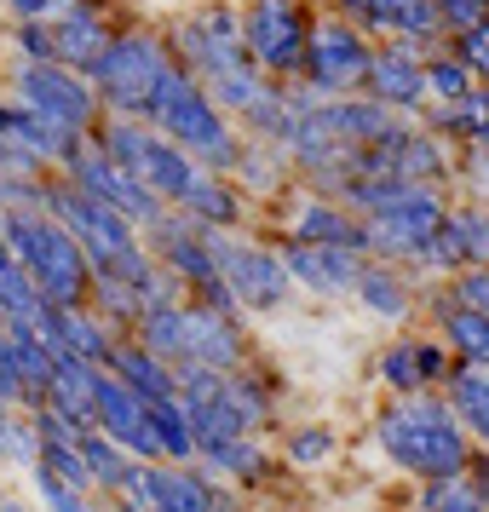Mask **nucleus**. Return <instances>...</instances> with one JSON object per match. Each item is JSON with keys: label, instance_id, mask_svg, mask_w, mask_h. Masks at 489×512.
Instances as JSON below:
<instances>
[{"label": "nucleus", "instance_id": "obj_15", "mask_svg": "<svg viewBox=\"0 0 489 512\" xmlns=\"http://www.w3.org/2000/svg\"><path fill=\"white\" fill-rule=\"evenodd\" d=\"M208 242H213L219 271L231 277L242 305H277L282 294H288V282H294L288 259H271L265 248H248V242H225V236H213V231H208Z\"/></svg>", "mask_w": 489, "mask_h": 512}, {"label": "nucleus", "instance_id": "obj_31", "mask_svg": "<svg viewBox=\"0 0 489 512\" xmlns=\"http://www.w3.org/2000/svg\"><path fill=\"white\" fill-rule=\"evenodd\" d=\"M75 443H81V455H87V466H93L98 484L116 489V484H121V472H127V461H121V443L110 438L104 426H98V432H93V426H81V438H75Z\"/></svg>", "mask_w": 489, "mask_h": 512}, {"label": "nucleus", "instance_id": "obj_1", "mask_svg": "<svg viewBox=\"0 0 489 512\" xmlns=\"http://www.w3.org/2000/svg\"><path fill=\"white\" fill-rule=\"evenodd\" d=\"M466 420L438 403V397H409V403H392L380 415V443L403 472L415 478H443V472H466Z\"/></svg>", "mask_w": 489, "mask_h": 512}, {"label": "nucleus", "instance_id": "obj_25", "mask_svg": "<svg viewBox=\"0 0 489 512\" xmlns=\"http://www.w3.org/2000/svg\"><path fill=\"white\" fill-rule=\"evenodd\" d=\"M0 300H6V311H12V317H29V323H41V311H47L41 288L29 282L24 259L12 254V242H6V236H0Z\"/></svg>", "mask_w": 489, "mask_h": 512}, {"label": "nucleus", "instance_id": "obj_9", "mask_svg": "<svg viewBox=\"0 0 489 512\" xmlns=\"http://www.w3.org/2000/svg\"><path fill=\"white\" fill-rule=\"evenodd\" d=\"M87 75H93V87H98L104 104H116V110H127V116H144L150 98H156V81L167 75V58H162L156 41L121 35V41L104 47V58H98Z\"/></svg>", "mask_w": 489, "mask_h": 512}, {"label": "nucleus", "instance_id": "obj_32", "mask_svg": "<svg viewBox=\"0 0 489 512\" xmlns=\"http://www.w3.org/2000/svg\"><path fill=\"white\" fill-rule=\"evenodd\" d=\"M179 208H190L196 219H208V225H231V219H236V196L219 185L213 173H202V179H196V190H190Z\"/></svg>", "mask_w": 489, "mask_h": 512}, {"label": "nucleus", "instance_id": "obj_36", "mask_svg": "<svg viewBox=\"0 0 489 512\" xmlns=\"http://www.w3.org/2000/svg\"><path fill=\"white\" fill-rule=\"evenodd\" d=\"M35 484H41V495H47V507H58V512H81L87 507V489L64 484V478L47 472V466H35Z\"/></svg>", "mask_w": 489, "mask_h": 512}, {"label": "nucleus", "instance_id": "obj_40", "mask_svg": "<svg viewBox=\"0 0 489 512\" xmlns=\"http://www.w3.org/2000/svg\"><path fill=\"white\" fill-rule=\"evenodd\" d=\"M484 6H489V0H438L443 24H455V29H472V24H484Z\"/></svg>", "mask_w": 489, "mask_h": 512}, {"label": "nucleus", "instance_id": "obj_10", "mask_svg": "<svg viewBox=\"0 0 489 512\" xmlns=\"http://www.w3.org/2000/svg\"><path fill=\"white\" fill-rule=\"evenodd\" d=\"M70 173H75V185L81 190H93V196H104L110 208H121L133 225H162L167 213H162V196L144 185L139 173H127V167L104 150V144H75V156H70Z\"/></svg>", "mask_w": 489, "mask_h": 512}, {"label": "nucleus", "instance_id": "obj_29", "mask_svg": "<svg viewBox=\"0 0 489 512\" xmlns=\"http://www.w3.org/2000/svg\"><path fill=\"white\" fill-rule=\"evenodd\" d=\"M150 415H156V438H162V455H173V461H185V455H196L190 409L179 403V397H162V403H150Z\"/></svg>", "mask_w": 489, "mask_h": 512}, {"label": "nucleus", "instance_id": "obj_24", "mask_svg": "<svg viewBox=\"0 0 489 512\" xmlns=\"http://www.w3.org/2000/svg\"><path fill=\"white\" fill-rule=\"evenodd\" d=\"M438 317H443V334H449L455 357L489 363V311H472V305H461V300H443Z\"/></svg>", "mask_w": 489, "mask_h": 512}, {"label": "nucleus", "instance_id": "obj_22", "mask_svg": "<svg viewBox=\"0 0 489 512\" xmlns=\"http://www.w3.org/2000/svg\"><path fill=\"white\" fill-rule=\"evenodd\" d=\"M52 35H58V64H70L81 75L93 70L98 58H104V47H110V35H104V24H98L93 12H70Z\"/></svg>", "mask_w": 489, "mask_h": 512}, {"label": "nucleus", "instance_id": "obj_12", "mask_svg": "<svg viewBox=\"0 0 489 512\" xmlns=\"http://www.w3.org/2000/svg\"><path fill=\"white\" fill-rule=\"evenodd\" d=\"M369 64L374 52L363 47V35L351 24H317L311 29V52H305V75L317 93H357L369 87Z\"/></svg>", "mask_w": 489, "mask_h": 512}, {"label": "nucleus", "instance_id": "obj_14", "mask_svg": "<svg viewBox=\"0 0 489 512\" xmlns=\"http://www.w3.org/2000/svg\"><path fill=\"white\" fill-rule=\"evenodd\" d=\"M98 426H104L121 449H133L139 461H156V455H162L156 415H150V397H144L139 386H127L116 369H110V374L98 369Z\"/></svg>", "mask_w": 489, "mask_h": 512}, {"label": "nucleus", "instance_id": "obj_8", "mask_svg": "<svg viewBox=\"0 0 489 512\" xmlns=\"http://www.w3.org/2000/svg\"><path fill=\"white\" fill-rule=\"evenodd\" d=\"M104 150L116 156L127 173H139L144 185L156 190L162 202H185L190 190H196V162H190V150L179 139H167V133H144V127H104Z\"/></svg>", "mask_w": 489, "mask_h": 512}, {"label": "nucleus", "instance_id": "obj_26", "mask_svg": "<svg viewBox=\"0 0 489 512\" xmlns=\"http://www.w3.org/2000/svg\"><path fill=\"white\" fill-rule=\"evenodd\" d=\"M156 507H162V512H213V507H225V501H219L202 478L156 466Z\"/></svg>", "mask_w": 489, "mask_h": 512}, {"label": "nucleus", "instance_id": "obj_20", "mask_svg": "<svg viewBox=\"0 0 489 512\" xmlns=\"http://www.w3.org/2000/svg\"><path fill=\"white\" fill-rule=\"evenodd\" d=\"M449 403H455V415L489 443V363L461 357V363L449 369Z\"/></svg>", "mask_w": 489, "mask_h": 512}, {"label": "nucleus", "instance_id": "obj_28", "mask_svg": "<svg viewBox=\"0 0 489 512\" xmlns=\"http://www.w3.org/2000/svg\"><path fill=\"white\" fill-rule=\"evenodd\" d=\"M357 300L369 305L374 317H403V311H409V288H403L392 271L363 265V277H357Z\"/></svg>", "mask_w": 489, "mask_h": 512}, {"label": "nucleus", "instance_id": "obj_7", "mask_svg": "<svg viewBox=\"0 0 489 512\" xmlns=\"http://www.w3.org/2000/svg\"><path fill=\"white\" fill-rule=\"evenodd\" d=\"M144 116H156V127H167V139H179L190 156L219 162V167L236 162L231 127L219 121L213 98L202 93V87H196L185 70H173V64H167V75L156 81V98H150V110H144Z\"/></svg>", "mask_w": 489, "mask_h": 512}, {"label": "nucleus", "instance_id": "obj_43", "mask_svg": "<svg viewBox=\"0 0 489 512\" xmlns=\"http://www.w3.org/2000/svg\"><path fill=\"white\" fill-rule=\"evenodd\" d=\"M478 489H484V507H489V461H478Z\"/></svg>", "mask_w": 489, "mask_h": 512}, {"label": "nucleus", "instance_id": "obj_4", "mask_svg": "<svg viewBox=\"0 0 489 512\" xmlns=\"http://www.w3.org/2000/svg\"><path fill=\"white\" fill-rule=\"evenodd\" d=\"M47 208L58 213V219H64L75 236H81V248L93 254L98 271H116V277L139 282L150 305L162 300V288H156V277H150V265H144L139 242H133V219H127L121 208H110L104 196H93V190H81V185L47 190Z\"/></svg>", "mask_w": 489, "mask_h": 512}, {"label": "nucleus", "instance_id": "obj_17", "mask_svg": "<svg viewBox=\"0 0 489 512\" xmlns=\"http://www.w3.org/2000/svg\"><path fill=\"white\" fill-rule=\"evenodd\" d=\"M369 93L380 98V104H392V110H415L420 98L432 93V87H426V64H415V52H403V47L374 52Z\"/></svg>", "mask_w": 489, "mask_h": 512}, {"label": "nucleus", "instance_id": "obj_23", "mask_svg": "<svg viewBox=\"0 0 489 512\" xmlns=\"http://www.w3.org/2000/svg\"><path fill=\"white\" fill-rule=\"evenodd\" d=\"M110 369L127 380V386H139L150 403H162V397H179V380L167 374V357H156L150 346H139V351H110Z\"/></svg>", "mask_w": 489, "mask_h": 512}, {"label": "nucleus", "instance_id": "obj_33", "mask_svg": "<svg viewBox=\"0 0 489 512\" xmlns=\"http://www.w3.org/2000/svg\"><path fill=\"white\" fill-rule=\"evenodd\" d=\"M472 75H478V70H472L461 52H455V58H432V64H426V87H432L443 104H455V98L472 93Z\"/></svg>", "mask_w": 489, "mask_h": 512}, {"label": "nucleus", "instance_id": "obj_6", "mask_svg": "<svg viewBox=\"0 0 489 512\" xmlns=\"http://www.w3.org/2000/svg\"><path fill=\"white\" fill-rule=\"evenodd\" d=\"M144 346L156 357H173V363H202V369H236L242 363V334H236L231 311L219 305H150L144 311Z\"/></svg>", "mask_w": 489, "mask_h": 512}, {"label": "nucleus", "instance_id": "obj_27", "mask_svg": "<svg viewBox=\"0 0 489 512\" xmlns=\"http://www.w3.org/2000/svg\"><path fill=\"white\" fill-rule=\"evenodd\" d=\"M300 236H311V242H346V248H363V242H369V225L346 219L340 208H323V202H311V208L300 213Z\"/></svg>", "mask_w": 489, "mask_h": 512}, {"label": "nucleus", "instance_id": "obj_44", "mask_svg": "<svg viewBox=\"0 0 489 512\" xmlns=\"http://www.w3.org/2000/svg\"><path fill=\"white\" fill-rule=\"evenodd\" d=\"M0 403H6V397H0ZM0 415H6V409H0Z\"/></svg>", "mask_w": 489, "mask_h": 512}, {"label": "nucleus", "instance_id": "obj_11", "mask_svg": "<svg viewBox=\"0 0 489 512\" xmlns=\"http://www.w3.org/2000/svg\"><path fill=\"white\" fill-rule=\"evenodd\" d=\"M18 93L24 104H35L41 116L64 121L75 133H87L98 116V87L93 81H81L70 64H58V58H29V70L18 75Z\"/></svg>", "mask_w": 489, "mask_h": 512}, {"label": "nucleus", "instance_id": "obj_45", "mask_svg": "<svg viewBox=\"0 0 489 512\" xmlns=\"http://www.w3.org/2000/svg\"><path fill=\"white\" fill-rule=\"evenodd\" d=\"M484 144H489V139H484Z\"/></svg>", "mask_w": 489, "mask_h": 512}, {"label": "nucleus", "instance_id": "obj_34", "mask_svg": "<svg viewBox=\"0 0 489 512\" xmlns=\"http://www.w3.org/2000/svg\"><path fill=\"white\" fill-rule=\"evenodd\" d=\"M208 461L219 466V472H236V478H254V472H259V449L248 443V432H236V438L213 443V449H208Z\"/></svg>", "mask_w": 489, "mask_h": 512}, {"label": "nucleus", "instance_id": "obj_39", "mask_svg": "<svg viewBox=\"0 0 489 512\" xmlns=\"http://www.w3.org/2000/svg\"><path fill=\"white\" fill-rule=\"evenodd\" d=\"M455 300L472 305V311H489V265H472V271L455 282Z\"/></svg>", "mask_w": 489, "mask_h": 512}, {"label": "nucleus", "instance_id": "obj_19", "mask_svg": "<svg viewBox=\"0 0 489 512\" xmlns=\"http://www.w3.org/2000/svg\"><path fill=\"white\" fill-rule=\"evenodd\" d=\"M41 328H47V340L58 351H75V357H87V363H110V340H104V328H98L87 311H75V305H47V311H41Z\"/></svg>", "mask_w": 489, "mask_h": 512}, {"label": "nucleus", "instance_id": "obj_2", "mask_svg": "<svg viewBox=\"0 0 489 512\" xmlns=\"http://www.w3.org/2000/svg\"><path fill=\"white\" fill-rule=\"evenodd\" d=\"M0 236L12 242V254L24 259L29 282L41 288L47 305H81V294L93 288V254L81 248V236L64 219H29V213H6Z\"/></svg>", "mask_w": 489, "mask_h": 512}, {"label": "nucleus", "instance_id": "obj_37", "mask_svg": "<svg viewBox=\"0 0 489 512\" xmlns=\"http://www.w3.org/2000/svg\"><path fill=\"white\" fill-rule=\"evenodd\" d=\"M121 495H127V507H156V466H139L127 461V472H121Z\"/></svg>", "mask_w": 489, "mask_h": 512}, {"label": "nucleus", "instance_id": "obj_41", "mask_svg": "<svg viewBox=\"0 0 489 512\" xmlns=\"http://www.w3.org/2000/svg\"><path fill=\"white\" fill-rule=\"evenodd\" d=\"M323 455H328V432H300V438H294V461L300 466L323 461Z\"/></svg>", "mask_w": 489, "mask_h": 512}, {"label": "nucleus", "instance_id": "obj_30", "mask_svg": "<svg viewBox=\"0 0 489 512\" xmlns=\"http://www.w3.org/2000/svg\"><path fill=\"white\" fill-rule=\"evenodd\" d=\"M420 507H426V512H478V507H484V489L466 484L461 472H443V478H426Z\"/></svg>", "mask_w": 489, "mask_h": 512}, {"label": "nucleus", "instance_id": "obj_3", "mask_svg": "<svg viewBox=\"0 0 489 512\" xmlns=\"http://www.w3.org/2000/svg\"><path fill=\"white\" fill-rule=\"evenodd\" d=\"M346 196L369 213V242L386 248V254H409L415 259L432 236L443 231V196L432 185H415V179H351Z\"/></svg>", "mask_w": 489, "mask_h": 512}, {"label": "nucleus", "instance_id": "obj_35", "mask_svg": "<svg viewBox=\"0 0 489 512\" xmlns=\"http://www.w3.org/2000/svg\"><path fill=\"white\" fill-rule=\"evenodd\" d=\"M449 219H455V231L466 242V259L489 265V213H449Z\"/></svg>", "mask_w": 489, "mask_h": 512}, {"label": "nucleus", "instance_id": "obj_5", "mask_svg": "<svg viewBox=\"0 0 489 512\" xmlns=\"http://www.w3.org/2000/svg\"><path fill=\"white\" fill-rule=\"evenodd\" d=\"M185 58L196 64V75L208 81V93H219V104H236V110H254L259 98V58L248 47V29L236 24L231 12H202L185 24Z\"/></svg>", "mask_w": 489, "mask_h": 512}, {"label": "nucleus", "instance_id": "obj_18", "mask_svg": "<svg viewBox=\"0 0 489 512\" xmlns=\"http://www.w3.org/2000/svg\"><path fill=\"white\" fill-rule=\"evenodd\" d=\"M346 12H357V24L386 29V35H438L443 12L438 0H346Z\"/></svg>", "mask_w": 489, "mask_h": 512}, {"label": "nucleus", "instance_id": "obj_16", "mask_svg": "<svg viewBox=\"0 0 489 512\" xmlns=\"http://www.w3.org/2000/svg\"><path fill=\"white\" fill-rule=\"evenodd\" d=\"M282 259H288L294 282L317 288V294H346V288H357V277H363L357 248H346V242H311V236H294Z\"/></svg>", "mask_w": 489, "mask_h": 512}, {"label": "nucleus", "instance_id": "obj_13", "mask_svg": "<svg viewBox=\"0 0 489 512\" xmlns=\"http://www.w3.org/2000/svg\"><path fill=\"white\" fill-rule=\"evenodd\" d=\"M248 47L259 64L271 70H305V52H311V24L294 0H254L248 6Z\"/></svg>", "mask_w": 489, "mask_h": 512}, {"label": "nucleus", "instance_id": "obj_42", "mask_svg": "<svg viewBox=\"0 0 489 512\" xmlns=\"http://www.w3.org/2000/svg\"><path fill=\"white\" fill-rule=\"evenodd\" d=\"M70 0H12V12L18 18H52V12H64Z\"/></svg>", "mask_w": 489, "mask_h": 512}, {"label": "nucleus", "instance_id": "obj_38", "mask_svg": "<svg viewBox=\"0 0 489 512\" xmlns=\"http://www.w3.org/2000/svg\"><path fill=\"white\" fill-rule=\"evenodd\" d=\"M461 58L478 70V81H489V24L461 29Z\"/></svg>", "mask_w": 489, "mask_h": 512}, {"label": "nucleus", "instance_id": "obj_21", "mask_svg": "<svg viewBox=\"0 0 489 512\" xmlns=\"http://www.w3.org/2000/svg\"><path fill=\"white\" fill-rule=\"evenodd\" d=\"M380 374L392 380L397 392H420L426 380H449V357L438 346H392L386 363H380Z\"/></svg>", "mask_w": 489, "mask_h": 512}]
</instances>
